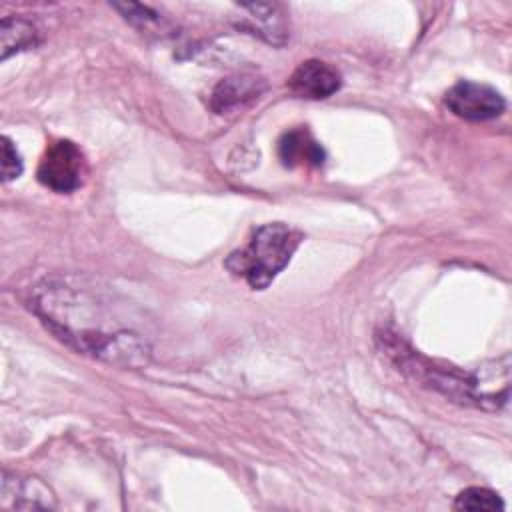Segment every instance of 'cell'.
Instances as JSON below:
<instances>
[{
	"mask_svg": "<svg viewBox=\"0 0 512 512\" xmlns=\"http://www.w3.org/2000/svg\"><path fill=\"white\" fill-rule=\"evenodd\" d=\"M32 306L46 328L80 354L124 368H140L150 358L148 338L114 294L80 276L44 278Z\"/></svg>",
	"mask_w": 512,
	"mask_h": 512,
	"instance_id": "cell-1",
	"label": "cell"
},
{
	"mask_svg": "<svg viewBox=\"0 0 512 512\" xmlns=\"http://www.w3.org/2000/svg\"><path fill=\"white\" fill-rule=\"evenodd\" d=\"M304 234L282 222L258 226L248 244L232 252L224 266L250 288L264 290L288 266Z\"/></svg>",
	"mask_w": 512,
	"mask_h": 512,
	"instance_id": "cell-2",
	"label": "cell"
},
{
	"mask_svg": "<svg viewBox=\"0 0 512 512\" xmlns=\"http://www.w3.org/2000/svg\"><path fill=\"white\" fill-rule=\"evenodd\" d=\"M382 348L396 362L398 370L410 376L414 382L428 386L452 402L464 406H476V378L474 372H462L456 366L436 364L430 358L420 356L416 350L406 346L398 338H390V334L380 336Z\"/></svg>",
	"mask_w": 512,
	"mask_h": 512,
	"instance_id": "cell-3",
	"label": "cell"
},
{
	"mask_svg": "<svg viewBox=\"0 0 512 512\" xmlns=\"http://www.w3.org/2000/svg\"><path fill=\"white\" fill-rule=\"evenodd\" d=\"M88 166L82 150L72 140L52 142L38 164V182L52 192L70 194L84 184Z\"/></svg>",
	"mask_w": 512,
	"mask_h": 512,
	"instance_id": "cell-4",
	"label": "cell"
},
{
	"mask_svg": "<svg viewBox=\"0 0 512 512\" xmlns=\"http://www.w3.org/2000/svg\"><path fill=\"white\" fill-rule=\"evenodd\" d=\"M446 108L468 122H484L498 118L504 108V96L490 84L474 82V80H460L444 94Z\"/></svg>",
	"mask_w": 512,
	"mask_h": 512,
	"instance_id": "cell-5",
	"label": "cell"
},
{
	"mask_svg": "<svg viewBox=\"0 0 512 512\" xmlns=\"http://www.w3.org/2000/svg\"><path fill=\"white\" fill-rule=\"evenodd\" d=\"M266 90V80L256 72H236L222 78L210 92V108L216 114H228L244 108L252 100L260 98Z\"/></svg>",
	"mask_w": 512,
	"mask_h": 512,
	"instance_id": "cell-6",
	"label": "cell"
},
{
	"mask_svg": "<svg viewBox=\"0 0 512 512\" xmlns=\"http://www.w3.org/2000/svg\"><path fill=\"white\" fill-rule=\"evenodd\" d=\"M342 86L340 74L322 60H304L288 78V90L298 98L322 100L338 92Z\"/></svg>",
	"mask_w": 512,
	"mask_h": 512,
	"instance_id": "cell-7",
	"label": "cell"
},
{
	"mask_svg": "<svg viewBox=\"0 0 512 512\" xmlns=\"http://www.w3.org/2000/svg\"><path fill=\"white\" fill-rule=\"evenodd\" d=\"M0 506L2 508H16V510H46L56 508L54 494L48 486H44L38 478L32 476H10L4 472L2 492H0Z\"/></svg>",
	"mask_w": 512,
	"mask_h": 512,
	"instance_id": "cell-8",
	"label": "cell"
},
{
	"mask_svg": "<svg viewBox=\"0 0 512 512\" xmlns=\"http://www.w3.org/2000/svg\"><path fill=\"white\" fill-rule=\"evenodd\" d=\"M248 16H244L242 28L260 36L272 46H284L290 38V28L286 20V10L278 2H258L240 6Z\"/></svg>",
	"mask_w": 512,
	"mask_h": 512,
	"instance_id": "cell-9",
	"label": "cell"
},
{
	"mask_svg": "<svg viewBox=\"0 0 512 512\" xmlns=\"http://www.w3.org/2000/svg\"><path fill=\"white\" fill-rule=\"evenodd\" d=\"M278 158L286 168H318L326 160L320 142L306 128H292L278 140Z\"/></svg>",
	"mask_w": 512,
	"mask_h": 512,
	"instance_id": "cell-10",
	"label": "cell"
},
{
	"mask_svg": "<svg viewBox=\"0 0 512 512\" xmlns=\"http://www.w3.org/2000/svg\"><path fill=\"white\" fill-rule=\"evenodd\" d=\"M0 38H2V60L10 58L16 52L34 48L38 44V32L36 28L16 16H6L0 26Z\"/></svg>",
	"mask_w": 512,
	"mask_h": 512,
	"instance_id": "cell-11",
	"label": "cell"
},
{
	"mask_svg": "<svg viewBox=\"0 0 512 512\" xmlns=\"http://www.w3.org/2000/svg\"><path fill=\"white\" fill-rule=\"evenodd\" d=\"M112 6L124 16L126 22H130L134 28H138L142 32H154V34L160 36V34H164L172 28L170 22L160 12H156L154 8H150L146 4L116 2Z\"/></svg>",
	"mask_w": 512,
	"mask_h": 512,
	"instance_id": "cell-12",
	"label": "cell"
},
{
	"mask_svg": "<svg viewBox=\"0 0 512 512\" xmlns=\"http://www.w3.org/2000/svg\"><path fill=\"white\" fill-rule=\"evenodd\" d=\"M454 508L456 510H486V512H494V510H504V500L488 490V488H480V486H470L466 490H462L456 500H454Z\"/></svg>",
	"mask_w": 512,
	"mask_h": 512,
	"instance_id": "cell-13",
	"label": "cell"
},
{
	"mask_svg": "<svg viewBox=\"0 0 512 512\" xmlns=\"http://www.w3.org/2000/svg\"><path fill=\"white\" fill-rule=\"evenodd\" d=\"M24 170V162L14 142L8 136H2V180H16Z\"/></svg>",
	"mask_w": 512,
	"mask_h": 512,
	"instance_id": "cell-14",
	"label": "cell"
}]
</instances>
